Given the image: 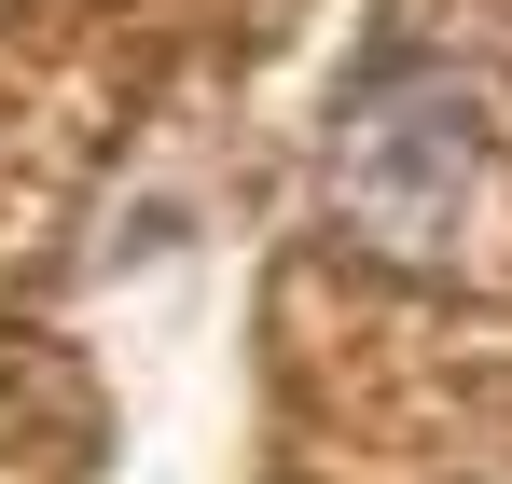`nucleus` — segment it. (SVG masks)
Wrapping results in <instances>:
<instances>
[{
  "label": "nucleus",
  "instance_id": "obj_1",
  "mask_svg": "<svg viewBox=\"0 0 512 484\" xmlns=\"http://www.w3.org/2000/svg\"><path fill=\"white\" fill-rule=\"evenodd\" d=\"M471 180H485V111L471 83L429 70V56H374L346 83L333 125V222L388 263H443L471 222Z\"/></svg>",
  "mask_w": 512,
  "mask_h": 484
}]
</instances>
